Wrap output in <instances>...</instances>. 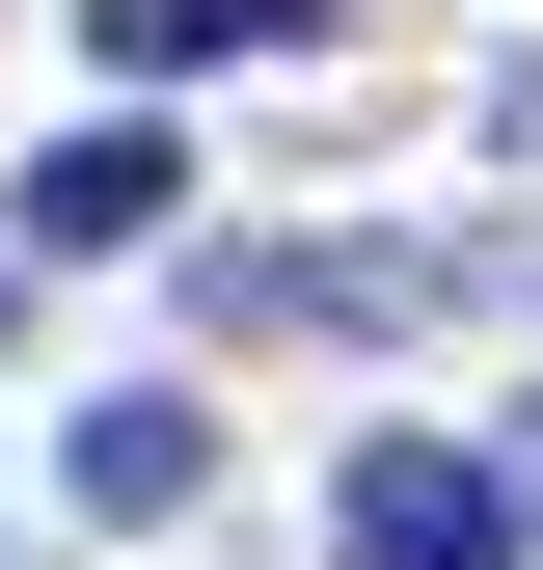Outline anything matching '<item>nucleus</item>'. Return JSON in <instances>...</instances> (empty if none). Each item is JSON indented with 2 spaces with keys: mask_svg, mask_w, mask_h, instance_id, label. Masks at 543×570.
Here are the masks:
<instances>
[{
  "mask_svg": "<svg viewBox=\"0 0 543 570\" xmlns=\"http://www.w3.org/2000/svg\"><path fill=\"white\" fill-rule=\"evenodd\" d=\"M326 543L354 570H516V489L462 435H354V489H326Z\"/></svg>",
  "mask_w": 543,
  "mask_h": 570,
  "instance_id": "obj_1",
  "label": "nucleus"
},
{
  "mask_svg": "<svg viewBox=\"0 0 543 570\" xmlns=\"http://www.w3.org/2000/svg\"><path fill=\"white\" fill-rule=\"evenodd\" d=\"M164 109H82V136H55V164H28V245H164Z\"/></svg>",
  "mask_w": 543,
  "mask_h": 570,
  "instance_id": "obj_2",
  "label": "nucleus"
},
{
  "mask_svg": "<svg viewBox=\"0 0 543 570\" xmlns=\"http://www.w3.org/2000/svg\"><path fill=\"white\" fill-rule=\"evenodd\" d=\"M55 462H82V517H190V489H218V435H190V407H136V381H109Z\"/></svg>",
  "mask_w": 543,
  "mask_h": 570,
  "instance_id": "obj_3",
  "label": "nucleus"
},
{
  "mask_svg": "<svg viewBox=\"0 0 543 570\" xmlns=\"http://www.w3.org/2000/svg\"><path fill=\"white\" fill-rule=\"evenodd\" d=\"M109 28V82H190V55H272V28H326V0H82Z\"/></svg>",
  "mask_w": 543,
  "mask_h": 570,
  "instance_id": "obj_4",
  "label": "nucleus"
}]
</instances>
